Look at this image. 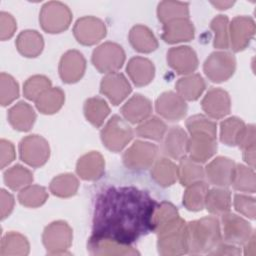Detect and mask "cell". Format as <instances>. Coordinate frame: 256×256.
<instances>
[{
  "instance_id": "cell-49",
  "label": "cell",
  "mask_w": 256,
  "mask_h": 256,
  "mask_svg": "<svg viewBox=\"0 0 256 256\" xmlns=\"http://www.w3.org/2000/svg\"><path fill=\"white\" fill-rule=\"evenodd\" d=\"M233 204L237 212L252 220L255 219V199L253 197L243 194H235Z\"/></svg>"
},
{
  "instance_id": "cell-7",
  "label": "cell",
  "mask_w": 256,
  "mask_h": 256,
  "mask_svg": "<svg viewBox=\"0 0 256 256\" xmlns=\"http://www.w3.org/2000/svg\"><path fill=\"white\" fill-rule=\"evenodd\" d=\"M125 61L123 48L114 42H105L94 49L92 63L100 73L116 72Z\"/></svg>"
},
{
  "instance_id": "cell-18",
  "label": "cell",
  "mask_w": 256,
  "mask_h": 256,
  "mask_svg": "<svg viewBox=\"0 0 256 256\" xmlns=\"http://www.w3.org/2000/svg\"><path fill=\"white\" fill-rule=\"evenodd\" d=\"M168 65L180 75H188L198 67V58L195 51L189 46H178L167 52Z\"/></svg>"
},
{
  "instance_id": "cell-1",
  "label": "cell",
  "mask_w": 256,
  "mask_h": 256,
  "mask_svg": "<svg viewBox=\"0 0 256 256\" xmlns=\"http://www.w3.org/2000/svg\"><path fill=\"white\" fill-rule=\"evenodd\" d=\"M156 201L134 186L109 187L95 202L92 235L131 245L153 231Z\"/></svg>"
},
{
  "instance_id": "cell-10",
  "label": "cell",
  "mask_w": 256,
  "mask_h": 256,
  "mask_svg": "<svg viewBox=\"0 0 256 256\" xmlns=\"http://www.w3.org/2000/svg\"><path fill=\"white\" fill-rule=\"evenodd\" d=\"M158 147L150 142L135 141L123 154L124 165L131 170L149 168L156 160Z\"/></svg>"
},
{
  "instance_id": "cell-39",
  "label": "cell",
  "mask_w": 256,
  "mask_h": 256,
  "mask_svg": "<svg viewBox=\"0 0 256 256\" xmlns=\"http://www.w3.org/2000/svg\"><path fill=\"white\" fill-rule=\"evenodd\" d=\"M78 187V179L73 174L65 173L54 177L50 183L49 189L55 196L68 198L76 194Z\"/></svg>"
},
{
  "instance_id": "cell-21",
  "label": "cell",
  "mask_w": 256,
  "mask_h": 256,
  "mask_svg": "<svg viewBox=\"0 0 256 256\" xmlns=\"http://www.w3.org/2000/svg\"><path fill=\"white\" fill-rule=\"evenodd\" d=\"M87 249L92 255H139L140 253L131 245L121 244L114 240L91 236L87 243Z\"/></svg>"
},
{
  "instance_id": "cell-57",
  "label": "cell",
  "mask_w": 256,
  "mask_h": 256,
  "mask_svg": "<svg viewBox=\"0 0 256 256\" xmlns=\"http://www.w3.org/2000/svg\"><path fill=\"white\" fill-rule=\"evenodd\" d=\"M211 4H213L215 7H217V9L219 10H223V9H228L231 5L234 4V2L232 1H213L211 2Z\"/></svg>"
},
{
  "instance_id": "cell-44",
  "label": "cell",
  "mask_w": 256,
  "mask_h": 256,
  "mask_svg": "<svg viewBox=\"0 0 256 256\" xmlns=\"http://www.w3.org/2000/svg\"><path fill=\"white\" fill-rule=\"evenodd\" d=\"M245 127L244 122L237 117L225 119L220 124V140L228 146H234L237 143L238 137Z\"/></svg>"
},
{
  "instance_id": "cell-47",
  "label": "cell",
  "mask_w": 256,
  "mask_h": 256,
  "mask_svg": "<svg viewBox=\"0 0 256 256\" xmlns=\"http://www.w3.org/2000/svg\"><path fill=\"white\" fill-rule=\"evenodd\" d=\"M19 96V86L16 80L9 74L2 72L0 75V103L7 106Z\"/></svg>"
},
{
  "instance_id": "cell-11",
  "label": "cell",
  "mask_w": 256,
  "mask_h": 256,
  "mask_svg": "<svg viewBox=\"0 0 256 256\" xmlns=\"http://www.w3.org/2000/svg\"><path fill=\"white\" fill-rule=\"evenodd\" d=\"M73 34L80 44L90 46L98 43L106 36V26L99 18L84 16L76 21Z\"/></svg>"
},
{
  "instance_id": "cell-35",
  "label": "cell",
  "mask_w": 256,
  "mask_h": 256,
  "mask_svg": "<svg viewBox=\"0 0 256 256\" xmlns=\"http://www.w3.org/2000/svg\"><path fill=\"white\" fill-rule=\"evenodd\" d=\"M64 101V92L59 87H51L35 101V105L42 114H54L61 109Z\"/></svg>"
},
{
  "instance_id": "cell-15",
  "label": "cell",
  "mask_w": 256,
  "mask_h": 256,
  "mask_svg": "<svg viewBox=\"0 0 256 256\" xmlns=\"http://www.w3.org/2000/svg\"><path fill=\"white\" fill-rule=\"evenodd\" d=\"M156 112L168 121H179L187 113V104L185 100L173 91L162 93L155 102Z\"/></svg>"
},
{
  "instance_id": "cell-33",
  "label": "cell",
  "mask_w": 256,
  "mask_h": 256,
  "mask_svg": "<svg viewBox=\"0 0 256 256\" xmlns=\"http://www.w3.org/2000/svg\"><path fill=\"white\" fill-rule=\"evenodd\" d=\"M29 242L27 238L14 231H10L6 233L0 244V255L8 256V255H16L23 256L29 253Z\"/></svg>"
},
{
  "instance_id": "cell-25",
  "label": "cell",
  "mask_w": 256,
  "mask_h": 256,
  "mask_svg": "<svg viewBox=\"0 0 256 256\" xmlns=\"http://www.w3.org/2000/svg\"><path fill=\"white\" fill-rule=\"evenodd\" d=\"M152 112V105L148 98L141 94L132 96L121 108L123 117L132 124H139L147 119Z\"/></svg>"
},
{
  "instance_id": "cell-5",
  "label": "cell",
  "mask_w": 256,
  "mask_h": 256,
  "mask_svg": "<svg viewBox=\"0 0 256 256\" xmlns=\"http://www.w3.org/2000/svg\"><path fill=\"white\" fill-rule=\"evenodd\" d=\"M72 13L67 5L58 1H50L42 6L39 22L42 29L48 33H61L71 23Z\"/></svg>"
},
{
  "instance_id": "cell-2",
  "label": "cell",
  "mask_w": 256,
  "mask_h": 256,
  "mask_svg": "<svg viewBox=\"0 0 256 256\" xmlns=\"http://www.w3.org/2000/svg\"><path fill=\"white\" fill-rule=\"evenodd\" d=\"M188 254H210L222 242L219 220L208 216L186 223Z\"/></svg>"
},
{
  "instance_id": "cell-52",
  "label": "cell",
  "mask_w": 256,
  "mask_h": 256,
  "mask_svg": "<svg viewBox=\"0 0 256 256\" xmlns=\"http://www.w3.org/2000/svg\"><path fill=\"white\" fill-rule=\"evenodd\" d=\"M1 148V169H4L7 165H9L15 159V149L14 145L5 139H1L0 141Z\"/></svg>"
},
{
  "instance_id": "cell-4",
  "label": "cell",
  "mask_w": 256,
  "mask_h": 256,
  "mask_svg": "<svg viewBox=\"0 0 256 256\" xmlns=\"http://www.w3.org/2000/svg\"><path fill=\"white\" fill-rule=\"evenodd\" d=\"M72 228L65 221H54L43 231L42 242L50 255H65L72 244Z\"/></svg>"
},
{
  "instance_id": "cell-17",
  "label": "cell",
  "mask_w": 256,
  "mask_h": 256,
  "mask_svg": "<svg viewBox=\"0 0 256 256\" xmlns=\"http://www.w3.org/2000/svg\"><path fill=\"white\" fill-rule=\"evenodd\" d=\"M86 60L77 50H69L63 54L59 63V75L65 83H75L84 75Z\"/></svg>"
},
{
  "instance_id": "cell-30",
  "label": "cell",
  "mask_w": 256,
  "mask_h": 256,
  "mask_svg": "<svg viewBox=\"0 0 256 256\" xmlns=\"http://www.w3.org/2000/svg\"><path fill=\"white\" fill-rule=\"evenodd\" d=\"M151 177L162 187L171 186L178 178V167L168 158H159L153 163Z\"/></svg>"
},
{
  "instance_id": "cell-31",
  "label": "cell",
  "mask_w": 256,
  "mask_h": 256,
  "mask_svg": "<svg viewBox=\"0 0 256 256\" xmlns=\"http://www.w3.org/2000/svg\"><path fill=\"white\" fill-rule=\"evenodd\" d=\"M207 211L216 216H222L230 211L231 194L224 188H213L207 191L205 204Z\"/></svg>"
},
{
  "instance_id": "cell-36",
  "label": "cell",
  "mask_w": 256,
  "mask_h": 256,
  "mask_svg": "<svg viewBox=\"0 0 256 256\" xmlns=\"http://www.w3.org/2000/svg\"><path fill=\"white\" fill-rule=\"evenodd\" d=\"M177 167L178 179L182 186H188L192 183L202 181L205 176L204 169L200 163H197L186 156L180 159V163Z\"/></svg>"
},
{
  "instance_id": "cell-14",
  "label": "cell",
  "mask_w": 256,
  "mask_h": 256,
  "mask_svg": "<svg viewBox=\"0 0 256 256\" xmlns=\"http://www.w3.org/2000/svg\"><path fill=\"white\" fill-rule=\"evenodd\" d=\"M229 44L234 52L244 50L252 40L255 33V23L247 16H237L233 18L229 25Z\"/></svg>"
},
{
  "instance_id": "cell-23",
  "label": "cell",
  "mask_w": 256,
  "mask_h": 256,
  "mask_svg": "<svg viewBox=\"0 0 256 256\" xmlns=\"http://www.w3.org/2000/svg\"><path fill=\"white\" fill-rule=\"evenodd\" d=\"M162 39L169 44L190 41L194 37V26L189 18H179L163 24Z\"/></svg>"
},
{
  "instance_id": "cell-53",
  "label": "cell",
  "mask_w": 256,
  "mask_h": 256,
  "mask_svg": "<svg viewBox=\"0 0 256 256\" xmlns=\"http://www.w3.org/2000/svg\"><path fill=\"white\" fill-rule=\"evenodd\" d=\"M14 207V197L5 189H1V219L8 217Z\"/></svg>"
},
{
  "instance_id": "cell-40",
  "label": "cell",
  "mask_w": 256,
  "mask_h": 256,
  "mask_svg": "<svg viewBox=\"0 0 256 256\" xmlns=\"http://www.w3.org/2000/svg\"><path fill=\"white\" fill-rule=\"evenodd\" d=\"M188 3L185 2H172V1H162L158 4L157 16L159 21L163 24L179 19V18H189V8Z\"/></svg>"
},
{
  "instance_id": "cell-8",
  "label": "cell",
  "mask_w": 256,
  "mask_h": 256,
  "mask_svg": "<svg viewBox=\"0 0 256 256\" xmlns=\"http://www.w3.org/2000/svg\"><path fill=\"white\" fill-rule=\"evenodd\" d=\"M235 57L226 51H215L205 60L203 70L208 79L215 83L227 81L235 72Z\"/></svg>"
},
{
  "instance_id": "cell-20",
  "label": "cell",
  "mask_w": 256,
  "mask_h": 256,
  "mask_svg": "<svg viewBox=\"0 0 256 256\" xmlns=\"http://www.w3.org/2000/svg\"><path fill=\"white\" fill-rule=\"evenodd\" d=\"M235 162L227 157L219 156L207 164L205 175L208 181L218 187H228L231 185Z\"/></svg>"
},
{
  "instance_id": "cell-45",
  "label": "cell",
  "mask_w": 256,
  "mask_h": 256,
  "mask_svg": "<svg viewBox=\"0 0 256 256\" xmlns=\"http://www.w3.org/2000/svg\"><path fill=\"white\" fill-rule=\"evenodd\" d=\"M51 88V81L43 75L29 77L23 85L24 96L31 101H36L46 90Z\"/></svg>"
},
{
  "instance_id": "cell-12",
  "label": "cell",
  "mask_w": 256,
  "mask_h": 256,
  "mask_svg": "<svg viewBox=\"0 0 256 256\" xmlns=\"http://www.w3.org/2000/svg\"><path fill=\"white\" fill-rule=\"evenodd\" d=\"M223 238L227 243L233 245H243L253 234L251 225L233 213H225L222 216Z\"/></svg>"
},
{
  "instance_id": "cell-56",
  "label": "cell",
  "mask_w": 256,
  "mask_h": 256,
  "mask_svg": "<svg viewBox=\"0 0 256 256\" xmlns=\"http://www.w3.org/2000/svg\"><path fill=\"white\" fill-rule=\"evenodd\" d=\"M245 255H255V234L253 233L245 243Z\"/></svg>"
},
{
  "instance_id": "cell-3",
  "label": "cell",
  "mask_w": 256,
  "mask_h": 256,
  "mask_svg": "<svg viewBox=\"0 0 256 256\" xmlns=\"http://www.w3.org/2000/svg\"><path fill=\"white\" fill-rule=\"evenodd\" d=\"M154 232L157 234V247L160 255L176 256L188 253L186 222L179 215L158 225Z\"/></svg>"
},
{
  "instance_id": "cell-24",
  "label": "cell",
  "mask_w": 256,
  "mask_h": 256,
  "mask_svg": "<svg viewBox=\"0 0 256 256\" xmlns=\"http://www.w3.org/2000/svg\"><path fill=\"white\" fill-rule=\"evenodd\" d=\"M105 169L103 156L97 151H91L79 158L76 165V172L83 180L94 181L99 179Z\"/></svg>"
},
{
  "instance_id": "cell-28",
  "label": "cell",
  "mask_w": 256,
  "mask_h": 256,
  "mask_svg": "<svg viewBox=\"0 0 256 256\" xmlns=\"http://www.w3.org/2000/svg\"><path fill=\"white\" fill-rule=\"evenodd\" d=\"M18 52L24 57H37L43 50L44 41L42 35L36 30H24L15 41Z\"/></svg>"
},
{
  "instance_id": "cell-41",
  "label": "cell",
  "mask_w": 256,
  "mask_h": 256,
  "mask_svg": "<svg viewBox=\"0 0 256 256\" xmlns=\"http://www.w3.org/2000/svg\"><path fill=\"white\" fill-rule=\"evenodd\" d=\"M4 182L12 190H21L33 181L32 172L20 164L7 169L4 174Z\"/></svg>"
},
{
  "instance_id": "cell-43",
  "label": "cell",
  "mask_w": 256,
  "mask_h": 256,
  "mask_svg": "<svg viewBox=\"0 0 256 256\" xmlns=\"http://www.w3.org/2000/svg\"><path fill=\"white\" fill-rule=\"evenodd\" d=\"M47 198L46 189L40 185H28L21 189L18 194L20 204L29 208H37L43 205Z\"/></svg>"
},
{
  "instance_id": "cell-6",
  "label": "cell",
  "mask_w": 256,
  "mask_h": 256,
  "mask_svg": "<svg viewBox=\"0 0 256 256\" xmlns=\"http://www.w3.org/2000/svg\"><path fill=\"white\" fill-rule=\"evenodd\" d=\"M103 145L112 152H120L133 138V130L120 116H112L100 133Z\"/></svg>"
},
{
  "instance_id": "cell-37",
  "label": "cell",
  "mask_w": 256,
  "mask_h": 256,
  "mask_svg": "<svg viewBox=\"0 0 256 256\" xmlns=\"http://www.w3.org/2000/svg\"><path fill=\"white\" fill-rule=\"evenodd\" d=\"M110 112L107 102L100 97H91L84 103V115L95 127H100Z\"/></svg>"
},
{
  "instance_id": "cell-27",
  "label": "cell",
  "mask_w": 256,
  "mask_h": 256,
  "mask_svg": "<svg viewBox=\"0 0 256 256\" xmlns=\"http://www.w3.org/2000/svg\"><path fill=\"white\" fill-rule=\"evenodd\" d=\"M8 122L18 131H29L35 120L36 113L31 105L24 101H20L8 110Z\"/></svg>"
},
{
  "instance_id": "cell-51",
  "label": "cell",
  "mask_w": 256,
  "mask_h": 256,
  "mask_svg": "<svg viewBox=\"0 0 256 256\" xmlns=\"http://www.w3.org/2000/svg\"><path fill=\"white\" fill-rule=\"evenodd\" d=\"M236 145L239 146V148L245 150L247 148L255 146V126L254 125H248L243 128L242 132L240 133Z\"/></svg>"
},
{
  "instance_id": "cell-16",
  "label": "cell",
  "mask_w": 256,
  "mask_h": 256,
  "mask_svg": "<svg viewBox=\"0 0 256 256\" xmlns=\"http://www.w3.org/2000/svg\"><path fill=\"white\" fill-rule=\"evenodd\" d=\"M131 85L126 77L119 72L108 73L100 83V92L105 95L113 105L120 104L130 93Z\"/></svg>"
},
{
  "instance_id": "cell-46",
  "label": "cell",
  "mask_w": 256,
  "mask_h": 256,
  "mask_svg": "<svg viewBox=\"0 0 256 256\" xmlns=\"http://www.w3.org/2000/svg\"><path fill=\"white\" fill-rule=\"evenodd\" d=\"M210 27L214 32V47L218 49L229 48V28L228 18L225 15L216 16L210 23Z\"/></svg>"
},
{
  "instance_id": "cell-42",
  "label": "cell",
  "mask_w": 256,
  "mask_h": 256,
  "mask_svg": "<svg viewBox=\"0 0 256 256\" xmlns=\"http://www.w3.org/2000/svg\"><path fill=\"white\" fill-rule=\"evenodd\" d=\"M167 131L166 124L158 117L152 116L139 123L136 127V134L139 137L155 141H161Z\"/></svg>"
},
{
  "instance_id": "cell-32",
  "label": "cell",
  "mask_w": 256,
  "mask_h": 256,
  "mask_svg": "<svg viewBox=\"0 0 256 256\" xmlns=\"http://www.w3.org/2000/svg\"><path fill=\"white\" fill-rule=\"evenodd\" d=\"M177 93L188 101L197 100L205 90V82L201 75L191 74L180 78L176 85Z\"/></svg>"
},
{
  "instance_id": "cell-22",
  "label": "cell",
  "mask_w": 256,
  "mask_h": 256,
  "mask_svg": "<svg viewBox=\"0 0 256 256\" xmlns=\"http://www.w3.org/2000/svg\"><path fill=\"white\" fill-rule=\"evenodd\" d=\"M163 139V153L166 156L177 160L186 156L189 138L183 128L171 127L166 131Z\"/></svg>"
},
{
  "instance_id": "cell-26",
  "label": "cell",
  "mask_w": 256,
  "mask_h": 256,
  "mask_svg": "<svg viewBox=\"0 0 256 256\" xmlns=\"http://www.w3.org/2000/svg\"><path fill=\"white\" fill-rule=\"evenodd\" d=\"M127 74L136 86H145L149 84L155 75L153 63L144 57L136 56L129 60L126 67Z\"/></svg>"
},
{
  "instance_id": "cell-9",
  "label": "cell",
  "mask_w": 256,
  "mask_h": 256,
  "mask_svg": "<svg viewBox=\"0 0 256 256\" xmlns=\"http://www.w3.org/2000/svg\"><path fill=\"white\" fill-rule=\"evenodd\" d=\"M20 158L27 165L37 168L43 166L50 156V147L45 138L32 134L24 137L19 143Z\"/></svg>"
},
{
  "instance_id": "cell-29",
  "label": "cell",
  "mask_w": 256,
  "mask_h": 256,
  "mask_svg": "<svg viewBox=\"0 0 256 256\" xmlns=\"http://www.w3.org/2000/svg\"><path fill=\"white\" fill-rule=\"evenodd\" d=\"M131 46L140 53H151L158 47V41L152 31L144 25H135L129 32Z\"/></svg>"
},
{
  "instance_id": "cell-38",
  "label": "cell",
  "mask_w": 256,
  "mask_h": 256,
  "mask_svg": "<svg viewBox=\"0 0 256 256\" xmlns=\"http://www.w3.org/2000/svg\"><path fill=\"white\" fill-rule=\"evenodd\" d=\"M231 185L235 190L254 193L256 189L254 169L244 166L242 164H236L232 176Z\"/></svg>"
},
{
  "instance_id": "cell-19",
  "label": "cell",
  "mask_w": 256,
  "mask_h": 256,
  "mask_svg": "<svg viewBox=\"0 0 256 256\" xmlns=\"http://www.w3.org/2000/svg\"><path fill=\"white\" fill-rule=\"evenodd\" d=\"M203 111L213 119H221L230 113L229 94L221 88H211L202 99Z\"/></svg>"
},
{
  "instance_id": "cell-54",
  "label": "cell",
  "mask_w": 256,
  "mask_h": 256,
  "mask_svg": "<svg viewBox=\"0 0 256 256\" xmlns=\"http://www.w3.org/2000/svg\"><path fill=\"white\" fill-rule=\"evenodd\" d=\"M241 251L237 245H233L230 243L221 242L218 247L210 253V255H239Z\"/></svg>"
},
{
  "instance_id": "cell-34",
  "label": "cell",
  "mask_w": 256,
  "mask_h": 256,
  "mask_svg": "<svg viewBox=\"0 0 256 256\" xmlns=\"http://www.w3.org/2000/svg\"><path fill=\"white\" fill-rule=\"evenodd\" d=\"M183 194V205L189 211H200L204 208L205 197L209 190L208 184L198 181L186 186Z\"/></svg>"
},
{
  "instance_id": "cell-48",
  "label": "cell",
  "mask_w": 256,
  "mask_h": 256,
  "mask_svg": "<svg viewBox=\"0 0 256 256\" xmlns=\"http://www.w3.org/2000/svg\"><path fill=\"white\" fill-rule=\"evenodd\" d=\"M186 127L189 133L193 132H205L213 136H216V123L204 115L197 114L189 117L186 121Z\"/></svg>"
},
{
  "instance_id": "cell-13",
  "label": "cell",
  "mask_w": 256,
  "mask_h": 256,
  "mask_svg": "<svg viewBox=\"0 0 256 256\" xmlns=\"http://www.w3.org/2000/svg\"><path fill=\"white\" fill-rule=\"evenodd\" d=\"M187 153L197 163H205L217 151L216 136L205 132L190 133Z\"/></svg>"
},
{
  "instance_id": "cell-55",
  "label": "cell",
  "mask_w": 256,
  "mask_h": 256,
  "mask_svg": "<svg viewBox=\"0 0 256 256\" xmlns=\"http://www.w3.org/2000/svg\"><path fill=\"white\" fill-rule=\"evenodd\" d=\"M243 158L244 161L251 166V168L254 169L255 166V146L247 148L245 150H243Z\"/></svg>"
},
{
  "instance_id": "cell-50",
  "label": "cell",
  "mask_w": 256,
  "mask_h": 256,
  "mask_svg": "<svg viewBox=\"0 0 256 256\" xmlns=\"http://www.w3.org/2000/svg\"><path fill=\"white\" fill-rule=\"evenodd\" d=\"M17 28L16 21L13 16L7 12L0 13V38L2 41L10 39Z\"/></svg>"
}]
</instances>
